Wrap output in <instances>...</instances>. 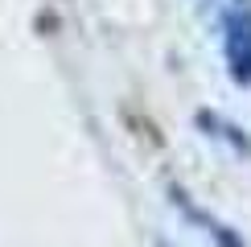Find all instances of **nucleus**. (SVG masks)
<instances>
[{
  "label": "nucleus",
  "instance_id": "nucleus-1",
  "mask_svg": "<svg viewBox=\"0 0 251 247\" xmlns=\"http://www.w3.org/2000/svg\"><path fill=\"white\" fill-rule=\"evenodd\" d=\"M223 29V58L239 87H251V0H214Z\"/></svg>",
  "mask_w": 251,
  "mask_h": 247
}]
</instances>
